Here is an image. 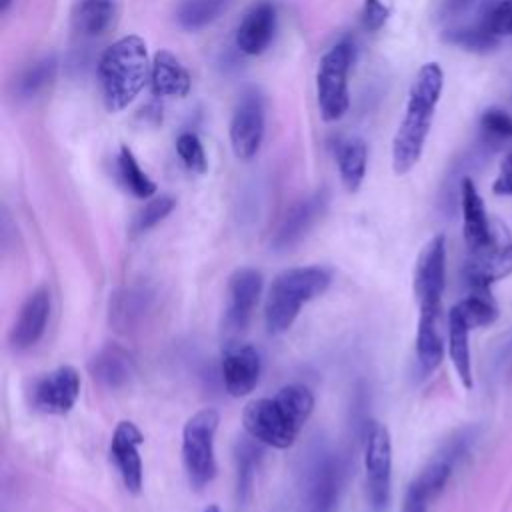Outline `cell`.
I'll use <instances>...</instances> for the list:
<instances>
[{
  "instance_id": "6da1fadb",
  "label": "cell",
  "mask_w": 512,
  "mask_h": 512,
  "mask_svg": "<svg viewBox=\"0 0 512 512\" xmlns=\"http://www.w3.org/2000/svg\"><path fill=\"white\" fill-rule=\"evenodd\" d=\"M464 242L470 254L466 278L494 282L512 274V236L498 220H490L470 178L460 184Z\"/></svg>"
},
{
  "instance_id": "7a4b0ae2",
  "label": "cell",
  "mask_w": 512,
  "mask_h": 512,
  "mask_svg": "<svg viewBox=\"0 0 512 512\" xmlns=\"http://www.w3.org/2000/svg\"><path fill=\"white\" fill-rule=\"evenodd\" d=\"M314 410V396L304 384H286L272 398L250 400L242 412L248 436L270 448H290Z\"/></svg>"
},
{
  "instance_id": "3957f363",
  "label": "cell",
  "mask_w": 512,
  "mask_h": 512,
  "mask_svg": "<svg viewBox=\"0 0 512 512\" xmlns=\"http://www.w3.org/2000/svg\"><path fill=\"white\" fill-rule=\"evenodd\" d=\"M442 86L444 72L436 62H428L418 70L408 94L406 114L392 142V168L396 174L410 172L420 160Z\"/></svg>"
},
{
  "instance_id": "277c9868",
  "label": "cell",
  "mask_w": 512,
  "mask_h": 512,
  "mask_svg": "<svg viewBox=\"0 0 512 512\" xmlns=\"http://www.w3.org/2000/svg\"><path fill=\"white\" fill-rule=\"evenodd\" d=\"M150 68L146 42L136 34L124 36L104 50L98 62V78L108 112L124 110L140 94Z\"/></svg>"
},
{
  "instance_id": "5b68a950",
  "label": "cell",
  "mask_w": 512,
  "mask_h": 512,
  "mask_svg": "<svg viewBox=\"0 0 512 512\" xmlns=\"http://www.w3.org/2000/svg\"><path fill=\"white\" fill-rule=\"evenodd\" d=\"M330 286V272L322 266H298L278 272L268 288L264 322L270 334L286 332L300 308L322 296Z\"/></svg>"
},
{
  "instance_id": "8992f818",
  "label": "cell",
  "mask_w": 512,
  "mask_h": 512,
  "mask_svg": "<svg viewBox=\"0 0 512 512\" xmlns=\"http://www.w3.org/2000/svg\"><path fill=\"white\" fill-rule=\"evenodd\" d=\"M220 416L214 408L194 412L182 428V464L192 488L200 490L216 476L214 436Z\"/></svg>"
},
{
  "instance_id": "52a82bcc",
  "label": "cell",
  "mask_w": 512,
  "mask_h": 512,
  "mask_svg": "<svg viewBox=\"0 0 512 512\" xmlns=\"http://www.w3.org/2000/svg\"><path fill=\"white\" fill-rule=\"evenodd\" d=\"M352 56V44L342 40L320 58L316 72V96L324 122H336L348 110V70Z\"/></svg>"
},
{
  "instance_id": "ba28073f",
  "label": "cell",
  "mask_w": 512,
  "mask_h": 512,
  "mask_svg": "<svg viewBox=\"0 0 512 512\" xmlns=\"http://www.w3.org/2000/svg\"><path fill=\"white\" fill-rule=\"evenodd\" d=\"M342 490V462L334 452L316 450L302 472L300 512H334Z\"/></svg>"
},
{
  "instance_id": "9c48e42d",
  "label": "cell",
  "mask_w": 512,
  "mask_h": 512,
  "mask_svg": "<svg viewBox=\"0 0 512 512\" xmlns=\"http://www.w3.org/2000/svg\"><path fill=\"white\" fill-rule=\"evenodd\" d=\"M366 494L372 512H384L392 494V442L384 424L372 422L364 438Z\"/></svg>"
},
{
  "instance_id": "30bf717a",
  "label": "cell",
  "mask_w": 512,
  "mask_h": 512,
  "mask_svg": "<svg viewBox=\"0 0 512 512\" xmlns=\"http://www.w3.org/2000/svg\"><path fill=\"white\" fill-rule=\"evenodd\" d=\"M264 138V100L260 92L242 94L230 120V144L238 160H250L260 150Z\"/></svg>"
},
{
  "instance_id": "8fae6325",
  "label": "cell",
  "mask_w": 512,
  "mask_h": 512,
  "mask_svg": "<svg viewBox=\"0 0 512 512\" xmlns=\"http://www.w3.org/2000/svg\"><path fill=\"white\" fill-rule=\"evenodd\" d=\"M30 396L38 412L64 416L80 396V374L74 366H58L34 382Z\"/></svg>"
},
{
  "instance_id": "7c38bea8",
  "label": "cell",
  "mask_w": 512,
  "mask_h": 512,
  "mask_svg": "<svg viewBox=\"0 0 512 512\" xmlns=\"http://www.w3.org/2000/svg\"><path fill=\"white\" fill-rule=\"evenodd\" d=\"M446 284V240L434 236L420 252L414 268V296L420 308L442 306Z\"/></svg>"
},
{
  "instance_id": "4fadbf2b",
  "label": "cell",
  "mask_w": 512,
  "mask_h": 512,
  "mask_svg": "<svg viewBox=\"0 0 512 512\" xmlns=\"http://www.w3.org/2000/svg\"><path fill=\"white\" fill-rule=\"evenodd\" d=\"M262 292V274L256 268L242 266L232 272L228 280V300L224 310V330L228 334L242 332L258 304Z\"/></svg>"
},
{
  "instance_id": "5bb4252c",
  "label": "cell",
  "mask_w": 512,
  "mask_h": 512,
  "mask_svg": "<svg viewBox=\"0 0 512 512\" xmlns=\"http://www.w3.org/2000/svg\"><path fill=\"white\" fill-rule=\"evenodd\" d=\"M142 442H144V436L140 428L130 420L118 422L110 440V456L114 460V466L126 490L132 494H138L142 490V458H140Z\"/></svg>"
},
{
  "instance_id": "9a60e30c",
  "label": "cell",
  "mask_w": 512,
  "mask_h": 512,
  "mask_svg": "<svg viewBox=\"0 0 512 512\" xmlns=\"http://www.w3.org/2000/svg\"><path fill=\"white\" fill-rule=\"evenodd\" d=\"M50 318V292L46 286L32 290L22 302L18 316L10 328V346L14 350L32 348L44 334Z\"/></svg>"
},
{
  "instance_id": "2e32d148",
  "label": "cell",
  "mask_w": 512,
  "mask_h": 512,
  "mask_svg": "<svg viewBox=\"0 0 512 512\" xmlns=\"http://www.w3.org/2000/svg\"><path fill=\"white\" fill-rule=\"evenodd\" d=\"M262 360L250 344H230L222 356L220 372L224 388L230 396L240 398L250 394L260 378Z\"/></svg>"
},
{
  "instance_id": "e0dca14e",
  "label": "cell",
  "mask_w": 512,
  "mask_h": 512,
  "mask_svg": "<svg viewBox=\"0 0 512 512\" xmlns=\"http://www.w3.org/2000/svg\"><path fill=\"white\" fill-rule=\"evenodd\" d=\"M326 204H328L326 192H314L312 196L296 202L286 212L280 226L276 228V234L272 238V248L286 250L298 244L308 234V230L320 220V216L326 210Z\"/></svg>"
},
{
  "instance_id": "ac0fdd59",
  "label": "cell",
  "mask_w": 512,
  "mask_h": 512,
  "mask_svg": "<svg viewBox=\"0 0 512 512\" xmlns=\"http://www.w3.org/2000/svg\"><path fill=\"white\" fill-rule=\"evenodd\" d=\"M276 30V8L272 2L264 0L254 4L242 18L236 30V46L240 52L248 56H258L262 54Z\"/></svg>"
},
{
  "instance_id": "d6986e66",
  "label": "cell",
  "mask_w": 512,
  "mask_h": 512,
  "mask_svg": "<svg viewBox=\"0 0 512 512\" xmlns=\"http://www.w3.org/2000/svg\"><path fill=\"white\" fill-rule=\"evenodd\" d=\"M444 356L442 336V306L420 308L418 330H416V360L420 372L432 374Z\"/></svg>"
},
{
  "instance_id": "ffe728a7",
  "label": "cell",
  "mask_w": 512,
  "mask_h": 512,
  "mask_svg": "<svg viewBox=\"0 0 512 512\" xmlns=\"http://www.w3.org/2000/svg\"><path fill=\"white\" fill-rule=\"evenodd\" d=\"M154 294L146 286H126L110 298V326L116 332L134 330L152 308Z\"/></svg>"
},
{
  "instance_id": "44dd1931",
  "label": "cell",
  "mask_w": 512,
  "mask_h": 512,
  "mask_svg": "<svg viewBox=\"0 0 512 512\" xmlns=\"http://www.w3.org/2000/svg\"><path fill=\"white\" fill-rule=\"evenodd\" d=\"M88 370L106 388H122L134 376V360L124 348L108 344L92 356Z\"/></svg>"
},
{
  "instance_id": "7402d4cb",
  "label": "cell",
  "mask_w": 512,
  "mask_h": 512,
  "mask_svg": "<svg viewBox=\"0 0 512 512\" xmlns=\"http://www.w3.org/2000/svg\"><path fill=\"white\" fill-rule=\"evenodd\" d=\"M150 82L156 96L184 98L190 92V74L168 50L156 52L150 68Z\"/></svg>"
},
{
  "instance_id": "603a6c76",
  "label": "cell",
  "mask_w": 512,
  "mask_h": 512,
  "mask_svg": "<svg viewBox=\"0 0 512 512\" xmlns=\"http://www.w3.org/2000/svg\"><path fill=\"white\" fill-rule=\"evenodd\" d=\"M470 326L456 306H452L448 314V352L454 364V370L464 384V388H472V362H470V346H468Z\"/></svg>"
},
{
  "instance_id": "cb8c5ba5",
  "label": "cell",
  "mask_w": 512,
  "mask_h": 512,
  "mask_svg": "<svg viewBox=\"0 0 512 512\" xmlns=\"http://www.w3.org/2000/svg\"><path fill=\"white\" fill-rule=\"evenodd\" d=\"M338 172L342 184L348 192H356L366 176V162H368V146L362 138H348L336 150Z\"/></svg>"
},
{
  "instance_id": "d4e9b609",
  "label": "cell",
  "mask_w": 512,
  "mask_h": 512,
  "mask_svg": "<svg viewBox=\"0 0 512 512\" xmlns=\"http://www.w3.org/2000/svg\"><path fill=\"white\" fill-rule=\"evenodd\" d=\"M114 16V0H78L72 12V22L80 34L100 36L112 26Z\"/></svg>"
},
{
  "instance_id": "484cf974",
  "label": "cell",
  "mask_w": 512,
  "mask_h": 512,
  "mask_svg": "<svg viewBox=\"0 0 512 512\" xmlns=\"http://www.w3.org/2000/svg\"><path fill=\"white\" fill-rule=\"evenodd\" d=\"M468 286H470L468 296L456 304L466 324L470 328L492 324L498 316V310L490 296V284L482 280H468Z\"/></svg>"
},
{
  "instance_id": "4316f807",
  "label": "cell",
  "mask_w": 512,
  "mask_h": 512,
  "mask_svg": "<svg viewBox=\"0 0 512 512\" xmlns=\"http://www.w3.org/2000/svg\"><path fill=\"white\" fill-rule=\"evenodd\" d=\"M258 440L252 436L238 440L234 462H236V496L238 504H246L252 494V484L256 478V468L260 462V448Z\"/></svg>"
},
{
  "instance_id": "83f0119b",
  "label": "cell",
  "mask_w": 512,
  "mask_h": 512,
  "mask_svg": "<svg viewBox=\"0 0 512 512\" xmlns=\"http://www.w3.org/2000/svg\"><path fill=\"white\" fill-rule=\"evenodd\" d=\"M232 0H182L176 8V20L184 30L196 32L212 24Z\"/></svg>"
},
{
  "instance_id": "f1b7e54d",
  "label": "cell",
  "mask_w": 512,
  "mask_h": 512,
  "mask_svg": "<svg viewBox=\"0 0 512 512\" xmlns=\"http://www.w3.org/2000/svg\"><path fill=\"white\" fill-rule=\"evenodd\" d=\"M118 174L124 184V188L134 194L136 198H150L156 192V184L148 178V174L140 168L138 160L134 158L132 150L128 146L120 148L118 154Z\"/></svg>"
},
{
  "instance_id": "f546056e",
  "label": "cell",
  "mask_w": 512,
  "mask_h": 512,
  "mask_svg": "<svg viewBox=\"0 0 512 512\" xmlns=\"http://www.w3.org/2000/svg\"><path fill=\"white\" fill-rule=\"evenodd\" d=\"M56 70H58V62H56V58L52 54L36 60L20 76V80H18V94L22 98L38 96L40 92H44L54 82Z\"/></svg>"
},
{
  "instance_id": "4dcf8cb0",
  "label": "cell",
  "mask_w": 512,
  "mask_h": 512,
  "mask_svg": "<svg viewBox=\"0 0 512 512\" xmlns=\"http://www.w3.org/2000/svg\"><path fill=\"white\" fill-rule=\"evenodd\" d=\"M444 40L454 46H460L464 50H472V52H488V50L496 48L500 42V38L496 34H492L482 22L468 26V28L446 30Z\"/></svg>"
},
{
  "instance_id": "1f68e13d",
  "label": "cell",
  "mask_w": 512,
  "mask_h": 512,
  "mask_svg": "<svg viewBox=\"0 0 512 512\" xmlns=\"http://www.w3.org/2000/svg\"><path fill=\"white\" fill-rule=\"evenodd\" d=\"M452 460H448L444 454L436 456L432 462L426 464V468L414 478V484L432 500L436 498L442 488L446 486L450 472H452Z\"/></svg>"
},
{
  "instance_id": "d6a6232c",
  "label": "cell",
  "mask_w": 512,
  "mask_h": 512,
  "mask_svg": "<svg viewBox=\"0 0 512 512\" xmlns=\"http://www.w3.org/2000/svg\"><path fill=\"white\" fill-rule=\"evenodd\" d=\"M176 152L182 160V164L194 172V174H204L208 168L206 152L200 142V138L194 132H182L176 140Z\"/></svg>"
},
{
  "instance_id": "836d02e7",
  "label": "cell",
  "mask_w": 512,
  "mask_h": 512,
  "mask_svg": "<svg viewBox=\"0 0 512 512\" xmlns=\"http://www.w3.org/2000/svg\"><path fill=\"white\" fill-rule=\"evenodd\" d=\"M176 206V200L168 194H162V196H156L152 198L134 218V224H132V230L134 232H146L150 228H154L158 222H162Z\"/></svg>"
},
{
  "instance_id": "e575fe53",
  "label": "cell",
  "mask_w": 512,
  "mask_h": 512,
  "mask_svg": "<svg viewBox=\"0 0 512 512\" xmlns=\"http://www.w3.org/2000/svg\"><path fill=\"white\" fill-rule=\"evenodd\" d=\"M480 130L484 138L492 144L508 140L512 138V116H508L500 108H488L480 118Z\"/></svg>"
},
{
  "instance_id": "d590c367",
  "label": "cell",
  "mask_w": 512,
  "mask_h": 512,
  "mask_svg": "<svg viewBox=\"0 0 512 512\" xmlns=\"http://www.w3.org/2000/svg\"><path fill=\"white\" fill-rule=\"evenodd\" d=\"M478 22H482L498 38L512 36V0L490 4Z\"/></svg>"
},
{
  "instance_id": "8d00e7d4",
  "label": "cell",
  "mask_w": 512,
  "mask_h": 512,
  "mask_svg": "<svg viewBox=\"0 0 512 512\" xmlns=\"http://www.w3.org/2000/svg\"><path fill=\"white\" fill-rule=\"evenodd\" d=\"M386 20H388V8L380 0H364L362 26L368 32H378Z\"/></svg>"
},
{
  "instance_id": "74e56055",
  "label": "cell",
  "mask_w": 512,
  "mask_h": 512,
  "mask_svg": "<svg viewBox=\"0 0 512 512\" xmlns=\"http://www.w3.org/2000/svg\"><path fill=\"white\" fill-rule=\"evenodd\" d=\"M494 194L512 196V152H508L500 164V172L492 184Z\"/></svg>"
},
{
  "instance_id": "f35d334b",
  "label": "cell",
  "mask_w": 512,
  "mask_h": 512,
  "mask_svg": "<svg viewBox=\"0 0 512 512\" xmlns=\"http://www.w3.org/2000/svg\"><path fill=\"white\" fill-rule=\"evenodd\" d=\"M430 498L412 482L404 494L402 512H426Z\"/></svg>"
},
{
  "instance_id": "ab89813d",
  "label": "cell",
  "mask_w": 512,
  "mask_h": 512,
  "mask_svg": "<svg viewBox=\"0 0 512 512\" xmlns=\"http://www.w3.org/2000/svg\"><path fill=\"white\" fill-rule=\"evenodd\" d=\"M474 0H442V16H458L464 12Z\"/></svg>"
},
{
  "instance_id": "60d3db41",
  "label": "cell",
  "mask_w": 512,
  "mask_h": 512,
  "mask_svg": "<svg viewBox=\"0 0 512 512\" xmlns=\"http://www.w3.org/2000/svg\"><path fill=\"white\" fill-rule=\"evenodd\" d=\"M10 4H12V0H0V14H6Z\"/></svg>"
},
{
  "instance_id": "b9f144b4",
  "label": "cell",
  "mask_w": 512,
  "mask_h": 512,
  "mask_svg": "<svg viewBox=\"0 0 512 512\" xmlns=\"http://www.w3.org/2000/svg\"><path fill=\"white\" fill-rule=\"evenodd\" d=\"M204 512H220V508H218V506H210V508H206Z\"/></svg>"
}]
</instances>
